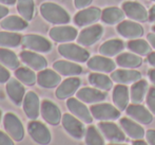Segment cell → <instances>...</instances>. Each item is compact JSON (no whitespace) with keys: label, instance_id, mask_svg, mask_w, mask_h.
<instances>
[{"label":"cell","instance_id":"23","mask_svg":"<svg viewBox=\"0 0 155 145\" xmlns=\"http://www.w3.org/2000/svg\"><path fill=\"white\" fill-rule=\"evenodd\" d=\"M19 57L23 61V64H25L28 67H30L33 70H36V71H41V70L45 69L48 66L47 59L41 56L40 54H37L32 51H28V50L21 51Z\"/></svg>","mask_w":155,"mask_h":145},{"label":"cell","instance_id":"19","mask_svg":"<svg viewBox=\"0 0 155 145\" xmlns=\"http://www.w3.org/2000/svg\"><path fill=\"white\" fill-rule=\"evenodd\" d=\"M76 98L87 104H94V103L96 104L106 100L107 93L104 92V90L97 89V88L84 87L76 92Z\"/></svg>","mask_w":155,"mask_h":145},{"label":"cell","instance_id":"26","mask_svg":"<svg viewBox=\"0 0 155 145\" xmlns=\"http://www.w3.org/2000/svg\"><path fill=\"white\" fill-rule=\"evenodd\" d=\"M53 69L63 76H76L82 73V67L69 60H57L53 64Z\"/></svg>","mask_w":155,"mask_h":145},{"label":"cell","instance_id":"36","mask_svg":"<svg viewBox=\"0 0 155 145\" xmlns=\"http://www.w3.org/2000/svg\"><path fill=\"white\" fill-rule=\"evenodd\" d=\"M15 76L18 81H20L23 85L33 86L37 83V75L32 69L27 67H20L15 70Z\"/></svg>","mask_w":155,"mask_h":145},{"label":"cell","instance_id":"46","mask_svg":"<svg viewBox=\"0 0 155 145\" xmlns=\"http://www.w3.org/2000/svg\"><path fill=\"white\" fill-rule=\"evenodd\" d=\"M8 14V9L6 6H3L0 4V19L6 17V15Z\"/></svg>","mask_w":155,"mask_h":145},{"label":"cell","instance_id":"47","mask_svg":"<svg viewBox=\"0 0 155 145\" xmlns=\"http://www.w3.org/2000/svg\"><path fill=\"white\" fill-rule=\"evenodd\" d=\"M147 59H148V63L155 68V52H151V53L148 55Z\"/></svg>","mask_w":155,"mask_h":145},{"label":"cell","instance_id":"18","mask_svg":"<svg viewBox=\"0 0 155 145\" xmlns=\"http://www.w3.org/2000/svg\"><path fill=\"white\" fill-rule=\"evenodd\" d=\"M117 33L128 39L140 38L143 35V28L141 25L131 20H123L117 25Z\"/></svg>","mask_w":155,"mask_h":145},{"label":"cell","instance_id":"34","mask_svg":"<svg viewBox=\"0 0 155 145\" xmlns=\"http://www.w3.org/2000/svg\"><path fill=\"white\" fill-rule=\"evenodd\" d=\"M22 43V36L15 32H0V47L16 48Z\"/></svg>","mask_w":155,"mask_h":145},{"label":"cell","instance_id":"49","mask_svg":"<svg viewBox=\"0 0 155 145\" xmlns=\"http://www.w3.org/2000/svg\"><path fill=\"white\" fill-rule=\"evenodd\" d=\"M149 20L155 21V4L153 6H151V9L149 11Z\"/></svg>","mask_w":155,"mask_h":145},{"label":"cell","instance_id":"51","mask_svg":"<svg viewBox=\"0 0 155 145\" xmlns=\"http://www.w3.org/2000/svg\"><path fill=\"white\" fill-rule=\"evenodd\" d=\"M17 2V0H0V3L8 4V5H13Z\"/></svg>","mask_w":155,"mask_h":145},{"label":"cell","instance_id":"24","mask_svg":"<svg viewBox=\"0 0 155 145\" xmlns=\"http://www.w3.org/2000/svg\"><path fill=\"white\" fill-rule=\"evenodd\" d=\"M111 78L117 84H133L141 80V73L134 69H119L112 72Z\"/></svg>","mask_w":155,"mask_h":145},{"label":"cell","instance_id":"8","mask_svg":"<svg viewBox=\"0 0 155 145\" xmlns=\"http://www.w3.org/2000/svg\"><path fill=\"white\" fill-rule=\"evenodd\" d=\"M98 129L104 135V137L112 143H121L126 141V135L124 130L115 123L101 121L100 123H98Z\"/></svg>","mask_w":155,"mask_h":145},{"label":"cell","instance_id":"12","mask_svg":"<svg viewBox=\"0 0 155 145\" xmlns=\"http://www.w3.org/2000/svg\"><path fill=\"white\" fill-rule=\"evenodd\" d=\"M123 10L129 18L135 21L143 22L149 19V12L141 3L137 1H126L123 3Z\"/></svg>","mask_w":155,"mask_h":145},{"label":"cell","instance_id":"9","mask_svg":"<svg viewBox=\"0 0 155 145\" xmlns=\"http://www.w3.org/2000/svg\"><path fill=\"white\" fill-rule=\"evenodd\" d=\"M22 45L32 51L48 53L52 50V43L45 37L37 34H28L22 37Z\"/></svg>","mask_w":155,"mask_h":145},{"label":"cell","instance_id":"16","mask_svg":"<svg viewBox=\"0 0 155 145\" xmlns=\"http://www.w3.org/2000/svg\"><path fill=\"white\" fill-rule=\"evenodd\" d=\"M78 36L77 30L71 26H57L50 30V37L56 43H70Z\"/></svg>","mask_w":155,"mask_h":145},{"label":"cell","instance_id":"28","mask_svg":"<svg viewBox=\"0 0 155 145\" xmlns=\"http://www.w3.org/2000/svg\"><path fill=\"white\" fill-rule=\"evenodd\" d=\"M149 90V85L145 80H139L133 83L130 88V100L133 104H140L143 102Z\"/></svg>","mask_w":155,"mask_h":145},{"label":"cell","instance_id":"55","mask_svg":"<svg viewBox=\"0 0 155 145\" xmlns=\"http://www.w3.org/2000/svg\"><path fill=\"white\" fill-rule=\"evenodd\" d=\"M151 1H155V0H151Z\"/></svg>","mask_w":155,"mask_h":145},{"label":"cell","instance_id":"20","mask_svg":"<svg viewBox=\"0 0 155 145\" xmlns=\"http://www.w3.org/2000/svg\"><path fill=\"white\" fill-rule=\"evenodd\" d=\"M40 101L34 91H29L25 94L22 102L23 111L30 120H36L40 113Z\"/></svg>","mask_w":155,"mask_h":145},{"label":"cell","instance_id":"25","mask_svg":"<svg viewBox=\"0 0 155 145\" xmlns=\"http://www.w3.org/2000/svg\"><path fill=\"white\" fill-rule=\"evenodd\" d=\"M119 123H120V126L123 128V130L129 137L132 138V139L139 140L145 137L146 135L145 129L136 121H133L129 118H121Z\"/></svg>","mask_w":155,"mask_h":145},{"label":"cell","instance_id":"52","mask_svg":"<svg viewBox=\"0 0 155 145\" xmlns=\"http://www.w3.org/2000/svg\"><path fill=\"white\" fill-rule=\"evenodd\" d=\"M109 145H124V144H119V143H111Z\"/></svg>","mask_w":155,"mask_h":145},{"label":"cell","instance_id":"48","mask_svg":"<svg viewBox=\"0 0 155 145\" xmlns=\"http://www.w3.org/2000/svg\"><path fill=\"white\" fill-rule=\"evenodd\" d=\"M148 76H149L150 81L153 83V85L155 86V68L154 69H150L149 71H148Z\"/></svg>","mask_w":155,"mask_h":145},{"label":"cell","instance_id":"5","mask_svg":"<svg viewBox=\"0 0 155 145\" xmlns=\"http://www.w3.org/2000/svg\"><path fill=\"white\" fill-rule=\"evenodd\" d=\"M28 133L34 142L39 145H48L52 141V135L50 129L43 123L36 120H31L28 124Z\"/></svg>","mask_w":155,"mask_h":145},{"label":"cell","instance_id":"10","mask_svg":"<svg viewBox=\"0 0 155 145\" xmlns=\"http://www.w3.org/2000/svg\"><path fill=\"white\" fill-rule=\"evenodd\" d=\"M67 107L70 110V112L76 118H78L80 121L87 124H91L93 122V116L91 113L90 109L84 104L77 98H70L67 100Z\"/></svg>","mask_w":155,"mask_h":145},{"label":"cell","instance_id":"3","mask_svg":"<svg viewBox=\"0 0 155 145\" xmlns=\"http://www.w3.org/2000/svg\"><path fill=\"white\" fill-rule=\"evenodd\" d=\"M3 127L6 133L14 141L20 142L25 138V127L20 119L12 112H8L3 116Z\"/></svg>","mask_w":155,"mask_h":145},{"label":"cell","instance_id":"42","mask_svg":"<svg viewBox=\"0 0 155 145\" xmlns=\"http://www.w3.org/2000/svg\"><path fill=\"white\" fill-rule=\"evenodd\" d=\"M0 145H15L14 140L8 135L0 130Z\"/></svg>","mask_w":155,"mask_h":145},{"label":"cell","instance_id":"38","mask_svg":"<svg viewBox=\"0 0 155 145\" xmlns=\"http://www.w3.org/2000/svg\"><path fill=\"white\" fill-rule=\"evenodd\" d=\"M17 10L22 18L27 21L32 20L35 13L34 0H17Z\"/></svg>","mask_w":155,"mask_h":145},{"label":"cell","instance_id":"39","mask_svg":"<svg viewBox=\"0 0 155 145\" xmlns=\"http://www.w3.org/2000/svg\"><path fill=\"white\" fill-rule=\"evenodd\" d=\"M84 142H86V145H106L100 130H98L93 125H90L87 128L86 135H84Z\"/></svg>","mask_w":155,"mask_h":145},{"label":"cell","instance_id":"32","mask_svg":"<svg viewBox=\"0 0 155 145\" xmlns=\"http://www.w3.org/2000/svg\"><path fill=\"white\" fill-rule=\"evenodd\" d=\"M88 81L92 86L104 91H109L112 89L113 86L112 78L104 73H96V72L91 73L88 78Z\"/></svg>","mask_w":155,"mask_h":145},{"label":"cell","instance_id":"22","mask_svg":"<svg viewBox=\"0 0 155 145\" xmlns=\"http://www.w3.org/2000/svg\"><path fill=\"white\" fill-rule=\"evenodd\" d=\"M60 83H61V76L55 70L43 69L37 74V84L42 88L47 89L55 88L59 86Z\"/></svg>","mask_w":155,"mask_h":145},{"label":"cell","instance_id":"37","mask_svg":"<svg viewBox=\"0 0 155 145\" xmlns=\"http://www.w3.org/2000/svg\"><path fill=\"white\" fill-rule=\"evenodd\" d=\"M0 64L12 70H16L20 65L19 59L15 54V52L8 49H4V48L0 49Z\"/></svg>","mask_w":155,"mask_h":145},{"label":"cell","instance_id":"29","mask_svg":"<svg viewBox=\"0 0 155 145\" xmlns=\"http://www.w3.org/2000/svg\"><path fill=\"white\" fill-rule=\"evenodd\" d=\"M124 43L120 39H109V40L104 41L101 46L99 47V53L104 56H108V57H112V56L118 55L120 52L124 50Z\"/></svg>","mask_w":155,"mask_h":145},{"label":"cell","instance_id":"31","mask_svg":"<svg viewBox=\"0 0 155 145\" xmlns=\"http://www.w3.org/2000/svg\"><path fill=\"white\" fill-rule=\"evenodd\" d=\"M115 61L118 66L126 68V69H134V68L140 67L143 64V58L137 54L126 52V53L118 54Z\"/></svg>","mask_w":155,"mask_h":145},{"label":"cell","instance_id":"30","mask_svg":"<svg viewBox=\"0 0 155 145\" xmlns=\"http://www.w3.org/2000/svg\"><path fill=\"white\" fill-rule=\"evenodd\" d=\"M124 10L117 6H110V8H106L101 13V20L104 23L107 25H116L119 23L124 19Z\"/></svg>","mask_w":155,"mask_h":145},{"label":"cell","instance_id":"4","mask_svg":"<svg viewBox=\"0 0 155 145\" xmlns=\"http://www.w3.org/2000/svg\"><path fill=\"white\" fill-rule=\"evenodd\" d=\"M90 111L98 121H114L120 118V110L109 103H96L90 107Z\"/></svg>","mask_w":155,"mask_h":145},{"label":"cell","instance_id":"15","mask_svg":"<svg viewBox=\"0 0 155 145\" xmlns=\"http://www.w3.org/2000/svg\"><path fill=\"white\" fill-rule=\"evenodd\" d=\"M87 65L89 69L96 72H104V73H112L116 68V64L113 59L104 55L92 56L87 61Z\"/></svg>","mask_w":155,"mask_h":145},{"label":"cell","instance_id":"27","mask_svg":"<svg viewBox=\"0 0 155 145\" xmlns=\"http://www.w3.org/2000/svg\"><path fill=\"white\" fill-rule=\"evenodd\" d=\"M113 103L120 111H124L129 106V88L124 84H117L113 89Z\"/></svg>","mask_w":155,"mask_h":145},{"label":"cell","instance_id":"13","mask_svg":"<svg viewBox=\"0 0 155 145\" xmlns=\"http://www.w3.org/2000/svg\"><path fill=\"white\" fill-rule=\"evenodd\" d=\"M101 13L102 11L96 6L82 9L74 16V22L78 27L92 25V23L97 22L99 19H101Z\"/></svg>","mask_w":155,"mask_h":145},{"label":"cell","instance_id":"35","mask_svg":"<svg viewBox=\"0 0 155 145\" xmlns=\"http://www.w3.org/2000/svg\"><path fill=\"white\" fill-rule=\"evenodd\" d=\"M128 48L137 55H149L151 53V45L145 39H131L128 43Z\"/></svg>","mask_w":155,"mask_h":145},{"label":"cell","instance_id":"14","mask_svg":"<svg viewBox=\"0 0 155 145\" xmlns=\"http://www.w3.org/2000/svg\"><path fill=\"white\" fill-rule=\"evenodd\" d=\"M127 115L136 122L143 125H149L153 122V113L140 104H131L126 109Z\"/></svg>","mask_w":155,"mask_h":145},{"label":"cell","instance_id":"6","mask_svg":"<svg viewBox=\"0 0 155 145\" xmlns=\"http://www.w3.org/2000/svg\"><path fill=\"white\" fill-rule=\"evenodd\" d=\"M62 127L72 138L80 140L86 135V127L84 125V122L80 121L75 116L70 115V113H64L61 119Z\"/></svg>","mask_w":155,"mask_h":145},{"label":"cell","instance_id":"17","mask_svg":"<svg viewBox=\"0 0 155 145\" xmlns=\"http://www.w3.org/2000/svg\"><path fill=\"white\" fill-rule=\"evenodd\" d=\"M80 85H81V81L76 76H71V78H67V80L60 83L59 86L56 89V98H59V100L70 98L74 93L78 91Z\"/></svg>","mask_w":155,"mask_h":145},{"label":"cell","instance_id":"1","mask_svg":"<svg viewBox=\"0 0 155 145\" xmlns=\"http://www.w3.org/2000/svg\"><path fill=\"white\" fill-rule=\"evenodd\" d=\"M40 14L45 20L54 25H67L71 20L69 13L54 2H45L41 4Z\"/></svg>","mask_w":155,"mask_h":145},{"label":"cell","instance_id":"43","mask_svg":"<svg viewBox=\"0 0 155 145\" xmlns=\"http://www.w3.org/2000/svg\"><path fill=\"white\" fill-rule=\"evenodd\" d=\"M93 2V0H74V4H75V8L77 9H86L87 6H89Z\"/></svg>","mask_w":155,"mask_h":145},{"label":"cell","instance_id":"41","mask_svg":"<svg viewBox=\"0 0 155 145\" xmlns=\"http://www.w3.org/2000/svg\"><path fill=\"white\" fill-rule=\"evenodd\" d=\"M11 78V73L5 66H3L2 64H0V84H4L8 83V80Z\"/></svg>","mask_w":155,"mask_h":145},{"label":"cell","instance_id":"54","mask_svg":"<svg viewBox=\"0 0 155 145\" xmlns=\"http://www.w3.org/2000/svg\"><path fill=\"white\" fill-rule=\"evenodd\" d=\"M1 116H2V112H1V110H0V121H1Z\"/></svg>","mask_w":155,"mask_h":145},{"label":"cell","instance_id":"21","mask_svg":"<svg viewBox=\"0 0 155 145\" xmlns=\"http://www.w3.org/2000/svg\"><path fill=\"white\" fill-rule=\"evenodd\" d=\"M6 93L10 100L17 106H20L25 96V88L20 81L16 78H10L5 86Z\"/></svg>","mask_w":155,"mask_h":145},{"label":"cell","instance_id":"33","mask_svg":"<svg viewBox=\"0 0 155 145\" xmlns=\"http://www.w3.org/2000/svg\"><path fill=\"white\" fill-rule=\"evenodd\" d=\"M0 27L6 31H22L28 27V21L19 16H6L1 21Z\"/></svg>","mask_w":155,"mask_h":145},{"label":"cell","instance_id":"2","mask_svg":"<svg viewBox=\"0 0 155 145\" xmlns=\"http://www.w3.org/2000/svg\"><path fill=\"white\" fill-rule=\"evenodd\" d=\"M58 52L64 58L76 63H86L90 58V53L84 48L71 43H61L58 47Z\"/></svg>","mask_w":155,"mask_h":145},{"label":"cell","instance_id":"45","mask_svg":"<svg viewBox=\"0 0 155 145\" xmlns=\"http://www.w3.org/2000/svg\"><path fill=\"white\" fill-rule=\"evenodd\" d=\"M147 40L149 41L151 47L155 49V33H149V34L147 35Z\"/></svg>","mask_w":155,"mask_h":145},{"label":"cell","instance_id":"53","mask_svg":"<svg viewBox=\"0 0 155 145\" xmlns=\"http://www.w3.org/2000/svg\"><path fill=\"white\" fill-rule=\"evenodd\" d=\"M152 30H153V32L155 33V26H153V27H152Z\"/></svg>","mask_w":155,"mask_h":145},{"label":"cell","instance_id":"7","mask_svg":"<svg viewBox=\"0 0 155 145\" xmlns=\"http://www.w3.org/2000/svg\"><path fill=\"white\" fill-rule=\"evenodd\" d=\"M104 28L101 25H91L84 29L77 36L78 45L82 47H90L96 43L104 35Z\"/></svg>","mask_w":155,"mask_h":145},{"label":"cell","instance_id":"44","mask_svg":"<svg viewBox=\"0 0 155 145\" xmlns=\"http://www.w3.org/2000/svg\"><path fill=\"white\" fill-rule=\"evenodd\" d=\"M146 138L149 145H155V129H149L146 133Z\"/></svg>","mask_w":155,"mask_h":145},{"label":"cell","instance_id":"50","mask_svg":"<svg viewBox=\"0 0 155 145\" xmlns=\"http://www.w3.org/2000/svg\"><path fill=\"white\" fill-rule=\"evenodd\" d=\"M132 145H149L146 141H143V140L139 139V140H134V141L132 142Z\"/></svg>","mask_w":155,"mask_h":145},{"label":"cell","instance_id":"40","mask_svg":"<svg viewBox=\"0 0 155 145\" xmlns=\"http://www.w3.org/2000/svg\"><path fill=\"white\" fill-rule=\"evenodd\" d=\"M146 101H147V106L149 110L155 115V87L149 88L147 96H146Z\"/></svg>","mask_w":155,"mask_h":145},{"label":"cell","instance_id":"11","mask_svg":"<svg viewBox=\"0 0 155 145\" xmlns=\"http://www.w3.org/2000/svg\"><path fill=\"white\" fill-rule=\"evenodd\" d=\"M40 113L43 120L50 125L56 126L61 122L62 116L59 107L50 100H43L41 102Z\"/></svg>","mask_w":155,"mask_h":145}]
</instances>
